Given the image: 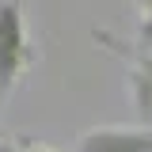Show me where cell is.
Returning a JSON list of instances; mask_svg holds the SVG:
<instances>
[{"mask_svg": "<svg viewBox=\"0 0 152 152\" xmlns=\"http://www.w3.org/2000/svg\"><path fill=\"white\" fill-rule=\"evenodd\" d=\"M38 61V53L31 50L27 38V15L19 0H4L0 4V99L15 91V84L23 80V72Z\"/></svg>", "mask_w": 152, "mask_h": 152, "instance_id": "cell-1", "label": "cell"}, {"mask_svg": "<svg viewBox=\"0 0 152 152\" xmlns=\"http://www.w3.org/2000/svg\"><path fill=\"white\" fill-rule=\"evenodd\" d=\"M99 42H107V50L126 61V69H129V91H133V110H137V122L152 129V50H133V46H122V42H114L107 31H99Z\"/></svg>", "mask_w": 152, "mask_h": 152, "instance_id": "cell-2", "label": "cell"}, {"mask_svg": "<svg viewBox=\"0 0 152 152\" xmlns=\"http://www.w3.org/2000/svg\"><path fill=\"white\" fill-rule=\"evenodd\" d=\"M76 152H152V129L145 126H99L80 133Z\"/></svg>", "mask_w": 152, "mask_h": 152, "instance_id": "cell-3", "label": "cell"}, {"mask_svg": "<svg viewBox=\"0 0 152 152\" xmlns=\"http://www.w3.org/2000/svg\"><path fill=\"white\" fill-rule=\"evenodd\" d=\"M137 42H141V50H152V12L141 15V31H137Z\"/></svg>", "mask_w": 152, "mask_h": 152, "instance_id": "cell-4", "label": "cell"}, {"mask_svg": "<svg viewBox=\"0 0 152 152\" xmlns=\"http://www.w3.org/2000/svg\"><path fill=\"white\" fill-rule=\"evenodd\" d=\"M8 152H53V148L34 145V141H15V145H8Z\"/></svg>", "mask_w": 152, "mask_h": 152, "instance_id": "cell-5", "label": "cell"}, {"mask_svg": "<svg viewBox=\"0 0 152 152\" xmlns=\"http://www.w3.org/2000/svg\"><path fill=\"white\" fill-rule=\"evenodd\" d=\"M141 4V12H152V0H137Z\"/></svg>", "mask_w": 152, "mask_h": 152, "instance_id": "cell-6", "label": "cell"}, {"mask_svg": "<svg viewBox=\"0 0 152 152\" xmlns=\"http://www.w3.org/2000/svg\"><path fill=\"white\" fill-rule=\"evenodd\" d=\"M0 152H8V148H0Z\"/></svg>", "mask_w": 152, "mask_h": 152, "instance_id": "cell-7", "label": "cell"}]
</instances>
